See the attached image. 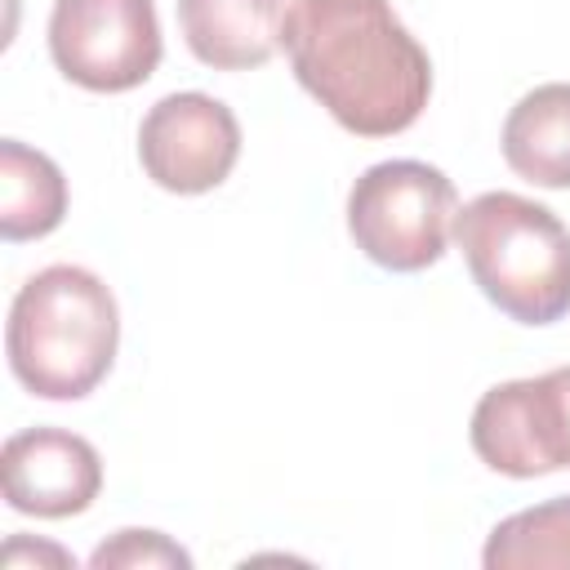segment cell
I'll return each mask as SVG.
<instances>
[{
    "instance_id": "6da1fadb",
    "label": "cell",
    "mask_w": 570,
    "mask_h": 570,
    "mask_svg": "<svg viewBox=\"0 0 570 570\" xmlns=\"http://www.w3.org/2000/svg\"><path fill=\"white\" fill-rule=\"evenodd\" d=\"M281 45L298 85L361 138L401 134L428 107V49L387 0H294Z\"/></svg>"
},
{
    "instance_id": "7a4b0ae2",
    "label": "cell",
    "mask_w": 570,
    "mask_h": 570,
    "mask_svg": "<svg viewBox=\"0 0 570 570\" xmlns=\"http://www.w3.org/2000/svg\"><path fill=\"white\" fill-rule=\"evenodd\" d=\"M120 343V312L111 289L71 263H53L36 272L9 307V370L13 379L45 401H80L89 396Z\"/></svg>"
},
{
    "instance_id": "3957f363",
    "label": "cell",
    "mask_w": 570,
    "mask_h": 570,
    "mask_svg": "<svg viewBox=\"0 0 570 570\" xmlns=\"http://www.w3.org/2000/svg\"><path fill=\"white\" fill-rule=\"evenodd\" d=\"M454 240L481 294L521 325H552L570 312V232L517 191H481L454 214Z\"/></svg>"
},
{
    "instance_id": "277c9868",
    "label": "cell",
    "mask_w": 570,
    "mask_h": 570,
    "mask_svg": "<svg viewBox=\"0 0 570 570\" xmlns=\"http://www.w3.org/2000/svg\"><path fill=\"white\" fill-rule=\"evenodd\" d=\"M454 183L428 160L370 165L347 191V232L356 249L387 272H423L445 254L454 223Z\"/></svg>"
},
{
    "instance_id": "5b68a950",
    "label": "cell",
    "mask_w": 570,
    "mask_h": 570,
    "mask_svg": "<svg viewBox=\"0 0 570 570\" xmlns=\"http://www.w3.org/2000/svg\"><path fill=\"white\" fill-rule=\"evenodd\" d=\"M53 67L94 94L138 89L160 67V22L151 0H53Z\"/></svg>"
},
{
    "instance_id": "8992f818",
    "label": "cell",
    "mask_w": 570,
    "mask_h": 570,
    "mask_svg": "<svg viewBox=\"0 0 570 570\" xmlns=\"http://www.w3.org/2000/svg\"><path fill=\"white\" fill-rule=\"evenodd\" d=\"M472 450L503 476L570 468V365L490 387L472 410Z\"/></svg>"
},
{
    "instance_id": "52a82bcc",
    "label": "cell",
    "mask_w": 570,
    "mask_h": 570,
    "mask_svg": "<svg viewBox=\"0 0 570 570\" xmlns=\"http://www.w3.org/2000/svg\"><path fill=\"white\" fill-rule=\"evenodd\" d=\"M240 156V125L209 94H169L138 125V160L147 178L178 196L214 191Z\"/></svg>"
},
{
    "instance_id": "ba28073f",
    "label": "cell",
    "mask_w": 570,
    "mask_h": 570,
    "mask_svg": "<svg viewBox=\"0 0 570 570\" xmlns=\"http://www.w3.org/2000/svg\"><path fill=\"white\" fill-rule=\"evenodd\" d=\"M0 476L13 512L58 521L85 512L98 499L102 459L85 436L67 428H27L4 441Z\"/></svg>"
},
{
    "instance_id": "9c48e42d",
    "label": "cell",
    "mask_w": 570,
    "mask_h": 570,
    "mask_svg": "<svg viewBox=\"0 0 570 570\" xmlns=\"http://www.w3.org/2000/svg\"><path fill=\"white\" fill-rule=\"evenodd\" d=\"M187 49L214 71L263 67L285 27V0H178Z\"/></svg>"
},
{
    "instance_id": "30bf717a",
    "label": "cell",
    "mask_w": 570,
    "mask_h": 570,
    "mask_svg": "<svg viewBox=\"0 0 570 570\" xmlns=\"http://www.w3.org/2000/svg\"><path fill=\"white\" fill-rule=\"evenodd\" d=\"M503 160L534 187H570V80L539 85L508 111Z\"/></svg>"
},
{
    "instance_id": "8fae6325",
    "label": "cell",
    "mask_w": 570,
    "mask_h": 570,
    "mask_svg": "<svg viewBox=\"0 0 570 570\" xmlns=\"http://www.w3.org/2000/svg\"><path fill=\"white\" fill-rule=\"evenodd\" d=\"M67 214V178L62 169L18 142H0V236L4 240H36L49 236Z\"/></svg>"
},
{
    "instance_id": "7c38bea8",
    "label": "cell",
    "mask_w": 570,
    "mask_h": 570,
    "mask_svg": "<svg viewBox=\"0 0 570 570\" xmlns=\"http://www.w3.org/2000/svg\"><path fill=\"white\" fill-rule=\"evenodd\" d=\"M485 570H539L570 566V494L503 517L481 552Z\"/></svg>"
},
{
    "instance_id": "4fadbf2b",
    "label": "cell",
    "mask_w": 570,
    "mask_h": 570,
    "mask_svg": "<svg viewBox=\"0 0 570 570\" xmlns=\"http://www.w3.org/2000/svg\"><path fill=\"white\" fill-rule=\"evenodd\" d=\"M94 570H107V566H191V557L169 543L160 530H120L111 543H102L94 557H89Z\"/></svg>"
}]
</instances>
